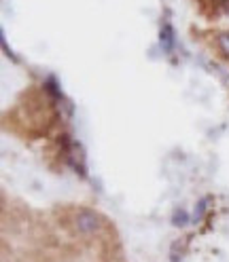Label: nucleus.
Listing matches in <instances>:
<instances>
[{
  "label": "nucleus",
  "instance_id": "nucleus-1",
  "mask_svg": "<svg viewBox=\"0 0 229 262\" xmlns=\"http://www.w3.org/2000/svg\"><path fill=\"white\" fill-rule=\"evenodd\" d=\"M72 224H74V231L83 237H91L96 233H100L102 228V218L96 214L91 209H79L77 214L72 216Z\"/></svg>",
  "mask_w": 229,
  "mask_h": 262
},
{
  "label": "nucleus",
  "instance_id": "nucleus-2",
  "mask_svg": "<svg viewBox=\"0 0 229 262\" xmlns=\"http://www.w3.org/2000/svg\"><path fill=\"white\" fill-rule=\"evenodd\" d=\"M217 47L221 49V53L229 57V32H221L217 36Z\"/></svg>",
  "mask_w": 229,
  "mask_h": 262
},
{
  "label": "nucleus",
  "instance_id": "nucleus-3",
  "mask_svg": "<svg viewBox=\"0 0 229 262\" xmlns=\"http://www.w3.org/2000/svg\"><path fill=\"white\" fill-rule=\"evenodd\" d=\"M187 222H189V218H187V214H185L183 209H181V211H176L174 218H172V224H174V226H185Z\"/></svg>",
  "mask_w": 229,
  "mask_h": 262
},
{
  "label": "nucleus",
  "instance_id": "nucleus-4",
  "mask_svg": "<svg viewBox=\"0 0 229 262\" xmlns=\"http://www.w3.org/2000/svg\"><path fill=\"white\" fill-rule=\"evenodd\" d=\"M161 40H163V42H166V47H168V49L172 47V30H170L168 26H166V28H163V32H161Z\"/></svg>",
  "mask_w": 229,
  "mask_h": 262
},
{
  "label": "nucleus",
  "instance_id": "nucleus-5",
  "mask_svg": "<svg viewBox=\"0 0 229 262\" xmlns=\"http://www.w3.org/2000/svg\"><path fill=\"white\" fill-rule=\"evenodd\" d=\"M208 201H210V199L206 196V199H202V201H200V205L195 207V216H198V218H200V216L204 214V211H206V207H208Z\"/></svg>",
  "mask_w": 229,
  "mask_h": 262
},
{
  "label": "nucleus",
  "instance_id": "nucleus-6",
  "mask_svg": "<svg viewBox=\"0 0 229 262\" xmlns=\"http://www.w3.org/2000/svg\"><path fill=\"white\" fill-rule=\"evenodd\" d=\"M219 9L223 13H229V0H219Z\"/></svg>",
  "mask_w": 229,
  "mask_h": 262
}]
</instances>
